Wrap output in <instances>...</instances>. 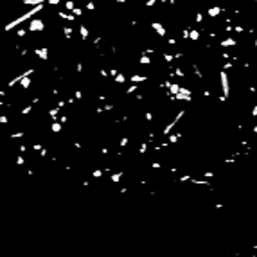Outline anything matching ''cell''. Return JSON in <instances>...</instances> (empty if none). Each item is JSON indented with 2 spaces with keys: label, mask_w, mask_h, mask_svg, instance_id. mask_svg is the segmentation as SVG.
<instances>
[{
  "label": "cell",
  "mask_w": 257,
  "mask_h": 257,
  "mask_svg": "<svg viewBox=\"0 0 257 257\" xmlns=\"http://www.w3.org/2000/svg\"><path fill=\"white\" fill-rule=\"evenodd\" d=\"M43 7H45V4H40V6H32V9H29L27 13L20 14L18 18H14V20H11V22H7L6 25H4V31H13L14 27H18L20 24H24V22H27V20H31L32 16H36V14L40 13V11H43Z\"/></svg>",
  "instance_id": "obj_1"
},
{
  "label": "cell",
  "mask_w": 257,
  "mask_h": 257,
  "mask_svg": "<svg viewBox=\"0 0 257 257\" xmlns=\"http://www.w3.org/2000/svg\"><path fill=\"white\" fill-rule=\"evenodd\" d=\"M219 85H221V94L223 97L229 101L230 97V79H229V74H227V70H219Z\"/></svg>",
  "instance_id": "obj_2"
},
{
  "label": "cell",
  "mask_w": 257,
  "mask_h": 257,
  "mask_svg": "<svg viewBox=\"0 0 257 257\" xmlns=\"http://www.w3.org/2000/svg\"><path fill=\"white\" fill-rule=\"evenodd\" d=\"M183 115H185V110H180V111H178V113L175 115V119L169 122V124H165V126H164L162 135H164V137L171 135V133H173V130H175V126H176V124H178L180 121H182V117H183Z\"/></svg>",
  "instance_id": "obj_3"
},
{
  "label": "cell",
  "mask_w": 257,
  "mask_h": 257,
  "mask_svg": "<svg viewBox=\"0 0 257 257\" xmlns=\"http://www.w3.org/2000/svg\"><path fill=\"white\" fill-rule=\"evenodd\" d=\"M45 29V22L41 18H32L29 22V32H41Z\"/></svg>",
  "instance_id": "obj_4"
},
{
  "label": "cell",
  "mask_w": 257,
  "mask_h": 257,
  "mask_svg": "<svg viewBox=\"0 0 257 257\" xmlns=\"http://www.w3.org/2000/svg\"><path fill=\"white\" fill-rule=\"evenodd\" d=\"M32 52H34V56H38L41 61H49V47H34Z\"/></svg>",
  "instance_id": "obj_5"
},
{
  "label": "cell",
  "mask_w": 257,
  "mask_h": 257,
  "mask_svg": "<svg viewBox=\"0 0 257 257\" xmlns=\"http://www.w3.org/2000/svg\"><path fill=\"white\" fill-rule=\"evenodd\" d=\"M151 29H153L160 38H165V36H167V29H165V25L160 24V22H151Z\"/></svg>",
  "instance_id": "obj_6"
},
{
  "label": "cell",
  "mask_w": 257,
  "mask_h": 257,
  "mask_svg": "<svg viewBox=\"0 0 257 257\" xmlns=\"http://www.w3.org/2000/svg\"><path fill=\"white\" fill-rule=\"evenodd\" d=\"M225 11H227V9L221 7V6H210L209 11H207V16H209V18H216V16H219V14L225 13Z\"/></svg>",
  "instance_id": "obj_7"
},
{
  "label": "cell",
  "mask_w": 257,
  "mask_h": 257,
  "mask_svg": "<svg viewBox=\"0 0 257 257\" xmlns=\"http://www.w3.org/2000/svg\"><path fill=\"white\" fill-rule=\"evenodd\" d=\"M219 45L221 47H237V40H234V38H221Z\"/></svg>",
  "instance_id": "obj_8"
},
{
  "label": "cell",
  "mask_w": 257,
  "mask_h": 257,
  "mask_svg": "<svg viewBox=\"0 0 257 257\" xmlns=\"http://www.w3.org/2000/svg\"><path fill=\"white\" fill-rule=\"evenodd\" d=\"M79 36H81L83 41H86L90 38V31H88V27H86L85 24H79Z\"/></svg>",
  "instance_id": "obj_9"
},
{
  "label": "cell",
  "mask_w": 257,
  "mask_h": 257,
  "mask_svg": "<svg viewBox=\"0 0 257 257\" xmlns=\"http://www.w3.org/2000/svg\"><path fill=\"white\" fill-rule=\"evenodd\" d=\"M59 106L56 104V106H52V108H49V117H51V121H58L59 119Z\"/></svg>",
  "instance_id": "obj_10"
},
{
  "label": "cell",
  "mask_w": 257,
  "mask_h": 257,
  "mask_svg": "<svg viewBox=\"0 0 257 257\" xmlns=\"http://www.w3.org/2000/svg\"><path fill=\"white\" fill-rule=\"evenodd\" d=\"M63 130V122L61 121H51V131L52 133H59Z\"/></svg>",
  "instance_id": "obj_11"
},
{
  "label": "cell",
  "mask_w": 257,
  "mask_h": 257,
  "mask_svg": "<svg viewBox=\"0 0 257 257\" xmlns=\"http://www.w3.org/2000/svg\"><path fill=\"white\" fill-rule=\"evenodd\" d=\"M58 16H59V18H63V20H67V22H74V20H77V16H76L74 13H65V11H59Z\"/></svg>",
  "instance_id": "obj_12"
},
{
  "label": "cell",
  "mask_w": 257,
  "mask_h": 257,
  "mask_svg": "<svg viewBox=\"0 0 257 257\" xmlns=\"http://www.w3.org/2000/svg\"><path fill=\"white\" fill-rule=\"evenodd\" d=\"M151 61H153V59H151V56L146 54V52H142L140 58H138V63H140V65H151Z\"/></svg>",
  "instance_id": "obj_13"
},
{
  "label": "cell",
  "mask_w": 257,
  "mask_h": 257,
  "mask_svg": "<svg viewBox=\"0 0 257 257\" xmlns=\"http://www.w3.org/2000/svg\"><path fill=\"white\" fill-rule=\"evenodd\" d=\"M191 67H192V72H194V76H196L198 79H203V70L200 68V65H198V63H192Z\"/></svg>",
  "instance_id": "obj_14"
},
{
  "label": "cell",
  "mask_w": 257,
  "mask_h": 257,
  "mask_svg": "<svg viewBox=\"0 0 257 257\" xmlns=\"http://www.w3.org/2000/svg\"><path fill=\"white\" fill-rule=\"evenodd\" d=\"M130 81L131 83H144V81H148V76H131V77H130Z\"/></svg>",
  "instance_id": "obj_15"
},
{
  "label": "cell",
  "mask_w": 257,
  "mask_h": 257,
  "mask_svg": "<svg viewBox=\"0 0 257 257\" xmlns=\"http://www.w3.org/2000/svg\"><path fill=\"white\" fill-rule=\"evenodd\" d=\"M173 72H175L176 77H180V79H185V77H187V76H185V72H183L180 67H175V68H173Z\"/></svg>",
  "instance_id": "obj_16"
},
{
  "label": "cell",
  "mask_w": 257,
  "mask_h": 257,
  "mask_svg": "<svg viewBox=\"0 0 257 257\" xmlns=\"http://www.w3.org/2000/svg\"><path fill=\"white\" fill-rule=\"evenodd\" d=\"M200 36H202V32H200L198 29H191V40L192 41H198L200 40Z\"/></svg>",
  "instance_id": "obj_17"
},
{
  "label": "cell",
  "mask_w": 257,
  "mask_h": 257,
  "mask_svg": "<svg viewBox=\"0 0 257 257\" xmlns=\"http://www.w3.org/2000/svg\"><path fill=\"white\" fill-rule=\"evenodd\" d=\"M113 81L117 83V85H124L128 79H126V76H124V74H117V76L113 77Z\"/></svg>",
  "instance_id": "obj_18"
},
{
  "label": "cell",
  "mask_w": 257,
  "mask_h": 257,
  "mask_svg": "<svg viewBox=\"0 0 257 257\" xmlns=\"http://www.w3.org/2000/svg\"><path fill=\"white\" fill-rule=\"evenodd\" d=\"M162 58H164V61H165V63H173V61L176 59L175 54H169V52H164Z\"/></svg>",
  "instance_id": "obj_19"
},
{
  "label": "cell",
  "mask_w": 257,
  "mask_h": 257,
  "mask_svg": "<svg viewBox=\"0 0 257 257\" xmlns=\"http://www.w3.org/2000/svg\"><path fill=\"white\" fill-rule=\"evenodd\" d=\"M234 67H236V63H234L232 59H227V61H223V70H232Z\"/></svg>",
  "instance_id": "obj_20"
},
{
  "label": "cell",
  "mask_w": 257,
  "mask_h": 257,
  "mask_svg": "<svg viewBox=\"0 0 257 257\" xmlns=\"http://www.w3.org/2000/svg\"><path fill=\"white\" fill-rule=\"evenodd\" d=\"M32 108H34V104H32V103H31V104H27V106H24V108H22V111H20V113H22V115H24V117H25V115H29V113H31V111H32Z\"/></svg>",
  "instance_id": "obj_21"
},
{
  "label": "cell",
  "mask_w": 257,
  "mask_h": 257,
  "mask_svg": "<svg viewBox=\"0 0 257 257\" xmlns=\"http://www.w3.org/2000/svg\"><path fill=\"white\" fill-rule=\"evenodd\" d=\"M63 34H65V38H67V40H70V38H72V34H74V29L72 27H63Z\"/></svg>",
  "instance_id": "obj_22"
},
{
  "label": "cell",
  "mask_w": 257,
  "mask_h": 257,
  "mask_svg": "<svg viewBox=\"0 0 257 257\" xmlns=\"http://www.w3.org/2000/svg\"><path fill=\"white\" fill-rule=\"evenodd\" d=\"M137 90H138V86H137V83H133V85H131L128 90H124V94H126V95H131V94H135Z\"/></svg>",
  "instance_id": "obj_23"
},
{
  "label": "cell",
  "mask_w": 257,
  "mask_h": 257,
  "mask_svg": "<svg viewBox=\"0 0 257 257\" xmlns=\"http://www.w3.org/2000/svg\"><path fill=\"white\" fill-rule=\"evenodd\" d=\"M74 7H76V2H74V0H67V2H65V9H67V11H74Z\"/></svg>",
  "instance_id": "obj_24"
},
{
  "label": "cell",
  "mask_w": 257,
  "mask_h": 257,
  "mask_svg": "<svg viewBox=\"0 0 257 257\" xmlns=\"http://www.w3.org/2000/svg\"><path fill=\"white\" fill-rule=\"evenodd\" d=\"M203 20H205V16H203L202 11H198V13L194 14V22H196V24H202Z\"/></svg>",
  "instance_id": "obj_25"
},
{
  "label": "cell",
  "mask_w": 257,
  "mask_h": 257,
  "mask_svg": "<svg viewBox=\"0 0 257 257\" xmlns=\"http://www.w3.org/2000/svg\"><path fill=\"white\" fill-rule=\"evenodd\" d=\"M25 162H27V160H25V157L20 153V155L16 157V165H25Z\"/></svg>",
  "instance_id": "obj_26"
},
{
  "label": "cell",
  "mask_w": 257,
  "mask_h": 257,
  "mask_svg": "<svg viewBox=\"0 0 257 257\" xmlns=\"http://www.w3.org/2000/svg\"><path fill=\"white\" fill-rule=\"evenodd\" d=\"M128 144H130V137H122L121 140H119V146H121V148H126V146H128Z\"/></svg>",
  "instance_id": "obj_27"
},
{
  "label": "cell",
  "mask_w": 257,
  "mask_h": 257,
  "mask_svg": "<svg viewBox=\"0 0 257 257\" xmlns=\"http://www.w3.org/2000/svg\"><path fill=\"white\" fill-rule=\"evenodd\" d=\"M85 9H86V11H95V4L94 2H86V4H85Z\"/></svg>",
  "instance_id": "obj_28"
},
{
  "label": "cell",
  "mask_w": 257,
  "mask_h": 257,
  "mask_svg": "<svg viewBox=\"0 0 257 257\" xmlns=\"http://www.w3.org/2000/svg\"><path fill=\"white\" fill-rule=\"evenodd\" d=\"M43 2H47V0H29L25 6H40V4H43Z\"/></svg>",
  "instance_id": "obj_29"
},
{
  "label": "cell",
  "mask_w": 257,
  "mask_h": 257,
  "mask_svg": "<svg viewBox=\"0 0 257 257\" xmlns=\"http://www.w3.org/2000/svg\"><path fill=\"white\" fill-rule=\"evenodd\" d=\"M25 34H27V31H25V29H16V36H18V38H24Z\"/></svg>",
  "instance_id": "obj_30"
},
{
  "label": "cell",
  "mask_w": 257,
  "mask_h": 257,
  "mask_svg": "<svg viewBox=\"0 0 257 257\" xmlns=\"http://www.w3.org/2000/svg\"><path fill=\"white\" fill-rule=\"evenodd\" d=\"M144 119H146V121H148V122H151V121H153V119H155V115H153L151 111H146V113H144Z\"/></svg>",
  "instance_id": "obj_31"
},
{
  "label": "cell",
  "mask_w": 257,
  "mask_h": 257,
  "mask_svg": "<svg viewBox=\"0 0 257 257\" xmlns=\"http://www.w3.org/2000/svg\"><path fill=\"white\" fill-rule=\"evenodd\" d=\"M72 13L76 14V16H79V18H81V16H83V9H81V7H77V6H76V7H74V11H72Z\"/></svg>",
  "instance_id": "obj_32"
},
{
  "label": "cell",
  "mask_w": 257,
  "mask_h": 257,
  "mask_svg": "<svg viewBox=\"0 0 257 257\" xmlns=\"http://www.w3.org/2000/svg\"><path fill=\"white\" fill-rule=\"evenodd\" d=\"M83 70H85V67H83V63H81V61H77V63H76V72H77V74H81Z\"/></svg>",
  "instance_id": "obj_33"
},
{
  "label": "cell",
  "mask_w": 257,
  "mask_h": 257,
  "mask_svg": "<svg viewBox=\"0 0 257 257\" xmlns=\"http://www.w3.org/2000/svg\"><path fill=\"white\" fill-rule=\"evenodd\" d=\"M244 31H246V29H244L243 25H237V24L234 25V32H244Z\"/></svg>",
  "instance_id": "obj_34"
},
{
  "label": "cell",
  "mask_w": 257,
  "mask_h": 257,
  "mask_svg": "<svg viewBox=\"0 0 257 257\" xmlns=\"http://www.w3.org/2000/svg\"><path fill=\"white\" fill-rule=\"evenodd\" d=\"M74 97H76L77 101H81V99H83V92H81V90H76V92H74Z\"/></svg>",
  "instance_id": "obj_35"
},
{
  "label": "cell",
  "mask_w": 257,
  "mask_h": 257,
  "mask_svg": "<svg viewBox=\"0 0 257 257\" xmlns=\"http://www.w3.org/2000/svg\"><path fill=\"white\" fill-rule=\"evenodd\" d=\"M157 2H158V0H146V7H153V6H157Z\"/></svg>",
  "instance_id": "obj_36"
},
{
  "label": "cell",
  "mask_w": 257,
  "mask_h": 257,
  "mask_svg": "<svg viewBox=\"0 0 257 257\" xmlns=\"http://www.w3.org/2000/svg\"><path fill=\"white\" fill-rule=\"evenodd\" d=\"M167 43H169V45H178V40H176V38H167Z\"/></svg>",
  "instance_id": "obj_37"
},
{
  "label": "cell",
  "mask_w": 257,
  "mask_h": 257,
  "mask_svg": "<svg viewBox=\"0 0 257 257\" xmlns=\"http://www.w3.org/2000/svg\"><path fill=\"white\" fill-rule=\"evenodd\" d=\"M18 151H20V153L24 155V153L27 151V146H25V144H20V146H18Z\"/></svg>",
  "instance_id": "obj_38"
},
{
  "label": "cell",
  "mask_w": 257,
  "mask_h": 257,
  "mask_svg": "<svg viewBox=\"0 0 257 257\" xmlns=\"http://www.w3.org/2000/svg\"><path fill=\"white\" fill-rule=\"evenodd\" d=\"M117 74H121V72H119L117 68H110V76H111V77H115Z\"/></svg>",
  "instance_id": "obj_39"
},
{
  "label": "cell",
  "mask_w": 257,
  "mask_h": 257,
  "mask_svg": "<svg viewBox=\"0 0 257 257\" xmlns=\"http://www.w3.org/2000/svg\"><path fill=\"white\" fill-rule=\"evenodd\" d=\"M252 119H257V104H254L252 108Z\"/></svg>",
  "instance_id": "obj_40"
},
{
  "label": "cell",
  "mask_w": 257,
  "mask_h": 257,
  "mask_svg": "<svg viewBox=\"0 0 257 257\" xmlns=\"http://www.w3.org/2000/svg\"><path fill=\"white\" fill-rule=\"evenodd\" d=\"M0 122H2V124H7V122H9L7 115H0Z\"/></svg>",
  "instance_id": "obj_41"
},
{
  "label": "cell",
  "mask_w": 257,
  "mask_h": 257,
  "mask_svg": "<svg viewBox=\"0 0 257 257\" xmlns=\"http://www.w3.org/2000/svg\"><path fill=\"white\" fill-rule=\"evenodd\" d=\"M51 6H58V4H61V0H47Z\"/></svg>",
  "instance_id": "obj_42"
},
{
  "label": "cell",
  "mask_w": 257,
  "mask_h": 257,
  "mask_svg": "<svg viewBox=\"0 0 257 257\" xmlns=\"http://www.w3.org/2000/svg\"><path fill=\"white\" fill-rule=\"evenodd\" d=\"M183 56H185V54H183V52H175V58H176V59H182Z\"/></svg>",
  "instance_id": "obj_43"
},
{
  "label": "cell",
  "mask_w": 257,
  "mask_h": 257,
  "mask_svg": "<svg viewBox=\"0 0 257 257\" xmlns=\"http://www.w3.org/2000/svg\"><path fill=\"white\" fill-rule=\"evenodd\" d=\"M248 90H250V94H252V95H254V94L257 92V88L254 86V85H250V88H248Z\"/></svg>",
  "instance_id": "obj_44"
},
{
  "label": "cell",
  "mask_w": 257,
  "mask_h": 257,
  "mask_svg": "<svg viewBox=\"0 0 257 257\" xmlns=\"http://www.w3.org/2000/svg\"><path fill=\"white\" fill-rule=\"evenodd\" d=\"M203 97H209V99H210V97H212V94H210L209 90H205V92H203Z\"/></svg>",
  "instance_id": "obj_45"
},
{
  "label": "cell",
  "mask_w": 257,
  "mask_h": 257,
  "mask_svg": "<svg viewBox=\"0 0 257 257\" xmlns=\"http://www.w3.org/2000/svg\"><path fill=\"white\" fill-rule=\"evenodd\" d=\"M115 2H117V4H126L128 0H115Z\"/></svg>",
  "instance_id": "obj_46"
},
{
  "label": "cell",
  "mask_w": 257,
  "mask_h": 257,
  "mask_svg": "<svg viewBox=\"0 0 257 257\" xmlns=\"http://www.w3.org/2000/svg\"><path fill=\"white\" fill-rule=\"evenodd\" d=\"M169 4H171V6H176V0H169Z\"/></svg>",
  "instance_id": "obj_47"
},
{
  "label": "cell",
  "mask_w": 257,
  "mask_h": 257,
  "mask_svg": "<svg viewBox=\"0 0 257 257\" xmlns=\"http://www.w3.org/2000/svg\"><path fill=\"white\" fill-rule=\"evenodd\" d=\"M254 45L257 47V31H255V40H254Z\"/></svg>",
  "instance_id": "obj_48"
},
{
  "label": "cell",
  "mask_w": 257,
  "mask_h": 257,
  "mask_svg": "<svg viewBox=\"0 0 257 257\" xmlns=\"http://www.w3.org/2000/svg\"><path fill=\"white\" fill-rule=\"evenodd\" d=\"M252 131H254V133H257V126H254V130H252Z\"/></svg>",
  "instance_id": "obj_49"
},
{
  "label": "cell",
  "mask_w": 257,
  "mask_h": 257,
  "mask_svg": "<svg viewBox=\"0 0 257 257\" xmlns=\"http://www.w3.org/2000/svg\"><path fill=\"white\" fill-rule=\"evenodd\" d=\"M160 2H162V4H165V2H169V0H160Z\"/></svg>",
  "instance_id": "obj_50"
},
{
  "label": "cell",
  "mask_w": 257,
  "mask_h": 257,
  "mask_svg": "<svg viewBox=\"0 0 257 257\" xmlns=\"http://www.w3.org/2000/svg\"><path fill=\"white\" fill-rule=\"evenodd\" d=\"M255 79H257V70H255Z\"/></svg>",
  "instance_id": "obj_51"
},
{
  "label": "cell",
  "mask_w": 257,
  "mask_h": 257,
  "mask_svg": "<svg viewBox=\"0 0 257 257\" xmlns=\"http://www.w3.org/2000/svg\"><path fill=\"white\" fill-rule=\"evenodd\" d=\"M212 2H219V0H212Z\"/></svg>",
  "instance_id": "obj_52"
}]
</instances>
